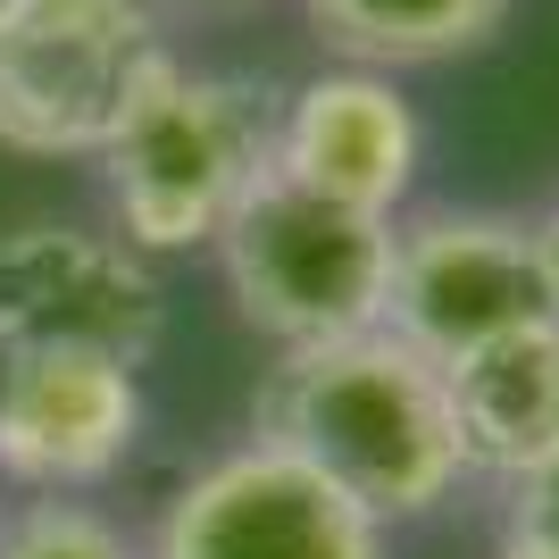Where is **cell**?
<instances>
[{"label": "cell", "instance_id": "obj_13", "mask_svg": "<svg viewBox=\"0 0 559 559\" xmlns=\"http://www.w3.org/2000/svg\"><path fill=\"white\" fill-rule=\"evenodd\" d=\"M510 501H501V543H535V551H559V451L535 460L526 476H510Z\"/></svg>", "mask_w": 559, "mask_h": 559}, {"label": "cell", "instance_id": "obj_4", "mask_svg": "<svg viewBox=\"0 0 559 559\" xmlns=\"http://www.w3.org/2000/svg\"><path fill=\"white\" fill-rule=\"evenodd\" d=\"M210 251H217V276H226L242 326L267 334L276 350L384 326L393 217L343 210L326 192H301L284 176H267Z\"/></svg>", "mask_w": 559, "mask_h": 559}, {"label": "cell", "instance_id": "obj_2", "mask_svg": "<svg viewBox=\"0 0 559 559\" xmlns=\"http://www.w3.org/2000/svg\"><path fill=\"white\" fill-rule=\"evenodd\" d=\"M276 84L167 59L100 151L117 242L142 259L210 251L234 210L276 176Z\"/></svg>", "mask_w": 559, "mask_h": 559}, {"label": "cell", "instance_id": "obj_6", "mask_svg": "<svg viewBox=\"0 0 559 559\" xmlns=\"http://www.w3.org/2000/svg\"><path fill=\"white\" fill-rule=\"evenodd\" d=\"M384 535L318 467L242 435L167 492L142 559H393Z\"/></svg>", "mask_w": 559, "mask_h": 559}, {"label": "cell", "instance_id": "obj_3", "mask_svg": "<svg viewBox=\"0 0 559 559\" xmlns=\"http://www.w3.org/2000/svg\"><path fill=\"white\" fill-rule=\"evenodd\" d=\"M167 59L151 0H0V142L25 159H100Z\"/></svg>", "mask_w": 559, "mask_h": 559}, {"label": "cell", "instance_id": "obj_12", "mask_svg": "<svg viewBox=\"0 0 559 559\" xmlns=\"http://www.w3.org/2000/svg\"><path fill=\"white\" fill-rule=\"evenodd\" d=\"M0 559H142V551L109 510L75 501V492H34L17 510H0Z\"/></svg>", "mask_w": 559, "mask_h": 559}, {"label": "cell", "instance_id": "obj_10", "mask_svg": "<svg viewBox=\"0 0 559 559\" xmlns=\"http://www.w3.org/2000/svg\"><path fill=\"white\" fill-rule=\"evenodd\" d=\"M451 418H460L467 476H526L559 451V318H535L518 334H492L443 368Z\"/></svg>", "mask_w": 559, "mask_h": 559}, {"label": "cell", "instance_id": "obj_7", "mask_svg": "<svg viewBox=\"0 0 559 559\" xmlns=\"http://www.w3.org/2000/svg\"><path fill=\"white\" fill-rule=\"evenodd\" d=\"M167 334L159 267L100 226H34L0 234V350H100L142 368Z\"/></svg>", "mask_w": 559, "mask_h": 559}, {"label": "cell", "instance_id": "obj_11", "mask_svg": "<svg viewBox=\"0 0 559 559\" xmlns=\"http://www.w3.org/2000/svg\"><path fill=\"white\" fill-rule=\"evenodd\" d=\"M301 9L343 68L401 75V68H443V59L485 50L510 25L518 0H301Z\"/></svg>", "mask_w": 559, "mask_h": 559}, {"label": "cell", "instance_id": "obj_17", "mask_svg": "<svg viewBox=\"0 0 559 559\" xmlns=\"http://www.w3.org/2000/svg\"><path fill=\"white\" fill-rule=\"evenodd\" d=\"M0 368H9V350H0Z\"/></svg>", "mask_w": 559, "mask_h": 559}, {"label": "cell", "instance_id": "obj_9", "mask_svg": "<svg viewBox=\"0 0 559 559\" xmlns=\"http://www.w3.org/2000/svg\"><path fill=\"white\" fill-rule=\"evenodd\" d=\"M426 167L418 100L376 68H318L276 100V176L343 210L401 217Z\"/></svg>", "mask_w": 559, "mask_h": 559}, {"label": "cell", "instance_id": "obj_8", "mask_svg": "<svg viewBox=\"0 0 559 559\" xmlns=\"http://www.w3.org/2000/svg\"><path fill=\"white\" fill-rule=\"evenodd\" d=\"M142 443V376L100 350H9L0 368V485L93 492Z\"/></svg>", "mask_w": 559, "mask_h": 559}, {"label": "cell", "instance_id": "obj_15", "mask_svg": "<svg viewBox=\"0 0 559 559\" xmlns=\"http://www.w3.org/2000/svg\"><path fill=\"white\" fill-rule=\"evenodd\" d=\"M492 559H559V551H535V543H501Z\"/></svg>", "mask_w": 559, "mask_h": 559}, {"label": "cell", "instance_id": "obj_14", "mask_svg": "<svg viewBox=\"0 0 559 559\" xmlns=\"http://www.w3.org/2000/svg\"><path fill=\"white\" fill-rule=\"evenodd\" d=\"M535 242H543V267H551V293H559V201L535 217Z\"/></svg>", "mask_w": 559, "mask_h": 559}, {"label": "cell", "instance_id": "obj_1", "mask_svg": "<svg viewBox=\"0 0 559 559\" xmlns=\"http://www.w3.org/2000/svg\"><path fill=\"white\" fill-rule=\"evenodd\" d=\"M251 435L318 467L376 526L435 518L467 485L443 368L384 326L276 350V368L251 393Z\"/></svg>", "mask_w": 559, "mask_h": 559}, {"label": "cell", "instance_id": "obj_5", "mask_svg": "<svg viewBox=\"0 0 559 559\" xmlns=\"http://www.w3.org/2000/svg\"><path fill=\"white\" fill-rule=\"evenodd\" d=\"M559 318L535 217L510 210H401L393 217V276H384V334L451 368L492 334Z\"/></svg>", "mask_w": 559, "mask_h": 559}, {"label": "cell", "instance_id": "obj_16", "mask_svg": "<svg viewBox=\"0 0 559 559\" xmlns=\"http://www.w3.org/2000/svg\"><path fill=\"white\" fill-rule=\"evenodd\" d=\"M185 9H226V0H185Z\"/></svg>", "mask_w": 559, "mask_h": 559}]
</instances>
